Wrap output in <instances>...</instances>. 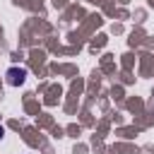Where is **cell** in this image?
I'll list each match as a JSON object with an SVG mask.
<instances>
[{"mask_svg":"<svg viewBox=\"0 0 154 154\" xmlns=\"http://www.w3.org/2000/svg\"><path fill=\"white\" fill-rule=\"evenodd\" d=\"M7 77H10V84H22V82L26 79V70H17V67H12V70L7 72Z\"/></svg>","mask_w":154,"mask_h":154,"instance_id":"6da1fadb","label":"cell"},{"mask_svg":"<svg viewBox=\"0 0 154 154\" xmlns=\"http://www.w3.org/2000/svg\"><path fill=\"white\" fill-rule=\"evenodd\" d=\"M2 135H5V130H2V125H0V140H2Z\"/></svg>","mask_w":154,"mask_h":154,"instance_id":"7a4b0ae2","label":"cell"}]
</instances>
